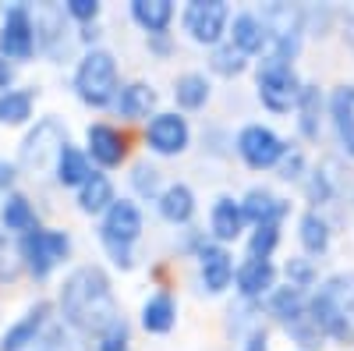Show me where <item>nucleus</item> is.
Returning a JSON list of instances; mask_svg holds the SVG:
<instances>
[{"label":"nucleus","mask_w":354,"mask_h":351,"mask_svg":"<svg viewBox=\"0 0 354 351\" xmlns=\"http://www.w3.org/2000/svg\"><path fill=\"white\" fill-rule=\"evenodd\" d=\"M61 312H64L68 327H75L82 334H96V337H103L113 323H121L110 280H106V273L100 267H78L64 280V287H61Z\"/></svg>","instance_id":"f257e3e1"},{"label":"nucleus","mask_w":354,"mask_h":351,"mask_svg":"<svg viewBox=\"0 0 354 351\" xmlns=\"http://www.w3.org/2000/svg\"><path fill=\"white\" fill-rule=\"evenodd\" d=\"M308 312L326 337H333L337 344H354V273L322 280L308 302Z\"/></svg>","instance_id":"f03ea898"},{"label":"nucleus","mask_w":354,"mask_h":351,"mask_svg":"<svg viewBox=\"0 0 354 351\" xmlns=\"http://www.w3.org/2000/svg\"><path fill=\"white\" fill-rule=\"evenodd\" d=\"M255 85H259V100L273 114L298 110V100H301V89H305L298 82V75H294L290 61H280V57H262Z\"/></svg>","instance_id":"7ed1b4c3"},{"label":"nucleus","mask_w":354,"mask_h":351,"mask_svg":"<svg viewBox=\"0 0 354 351\" xmlns=\"http://www.w3.org/2000/svg\"><path fill=\"white\" fill-rule=\"evenodd\" d=\"M75 89H78V100L88 103V107H106L117 93H121L117 89V64L106 50H88L78 61Z\"/></svg>","instance_id":"20e7f679"},{"label":"nucleus","mask_w":354,"mask_h":351,"mask_svg":"<svg viewBox=\"0 0 354 351\" xmlns=\"http://www.w3.org/2000/svg\"><path fill=\"white\" fill-rule=\"evenodd\" d=\"M64 150H68V128L57 121V117H43V121L25 135L18 160H21L25 170L46 174L50 167H57V160H61Z\"/></svg>","instance_id":"39448f33"},{"label":"nucleus","mask_w":354,"mask_h":351,"mask_svg":"<svg viewBox=\"0 0 354 351\" xmlns=\"http://www.w3.org/2000/svg\"><path fill=\"white\" fill-rule=\"evenodd\" d=\"M71 252V238L64 231H32L21 238V259L32 277H46L57 262L68 259Z\"/></svg>","instance_id":"423d86ee"},{"label":"nucleus","mask_w":354,"mask_h":351,"mask_svg":"<svg viewBox=\"0 0 354 351\" xmlns=\"http://www.w3.org/2000/svg\"><path fill=\"white\" fill-rule=\"evenodd\" d=\"M230 25V8L223 0H195L185 8V33L202 46H220Z\"/></svg>","instance_id":"0eeeda50"},{"label":"nucleus","mask_w":354,"mask_h":351,"mask_svg":"<svg viewBox=\"0 0 354 351\" xmlns=\"http://www.w3.org/2000/svg\"><path fill=\"white\" fill-rule=\"evenodd\" d=\"M238 153H241V160H245L252 170H270V167H277V163L287 156V145H283V138H280L273 128L248 125V128H241V135H238Z\"/></svg>","instance_id":"6e6552de"},{"label":"nucleus","mask_w":354,"mask_h":351,"mask_svg":"<svg viewBox=\"0 0 354 351\" xmlns=\"http://www.w3.org/2000/svg\"><path fill=\"white\" fill-rule=\"evenodd\" d=\"M192 142V128L181 114H153L145 125V145L160 156H181Z\"/></svg>","instance_id":"1a4fd4ad"},{"label":"nucleus","mask_w":354,"mask_h":351,"mask_svg":"<svg viewBox=\"0 0 354 351\" xmlns=\"http://www.w3.org/2000/svg\"><path fill=\"white\" fill-rule=\"evenodd\" d=\"M32 50H36L32 11H28V8L4 11V25H0V53H4L8 61H28Z\"/></svg>","instance_id":"9d476101"},{"label":"nucleus","mask_w":354,"mask_h":351,"mask_svg":"<svg viewBox=\"0 0 354 351\" xmlns=\"http://www.w3.org/2000/svg\"><path fill=\"white\" fill-rule=\"evenodd\" d=\"M103 245H117V249H131L142 234V210L128 199H117L113 206L103 213Z\"/></svg>","instance_id":"9b49d317"},{"label":"nucleus","mask_w":354,"mask_h":351,"mask_svg":"<svg viewBox=\"0 0 354 351\" xmlns=\"http://www.w3.org/2000/svg\"><path fill=\"white\" fill-rule=\"evenodd\" d=\"M198 273H202L205 291H209V295H220V291L230 287V280H234L238 270H234V259L223 245H202L198 249Z\"/></svg>","instance_id":"f8f14e48"},{"label":"nucleus","mask_w":354,"mask_h":351,"mask_svg":"<svg viewBox=\"0 0 354 351\" xmlns=\"http://www.w3.org/2000/svg\"><path fill=\"white\" fill-rule=\"evenodd\" d=\"M234 280H238L241 298H248V302H255L262 295H273V291H277V270H273L270 259L248 255L241 267H238V273H234Z\"/></svg>","instance_id":"ddd939ff"},{"label":"nucleus","mask_w":354,"mask_h":351,"mask_svg":"<svg viewBox=\"0 0 354 351\" xmlns=\"http://www.w3.org/2000/svg\"><path fill=\"white\" fill-rule=\"evenodd\" d=\"M68 8L57 4H43L32 11V28H36V46H43L46 53H57L61 46H68L64 33H68Z\"/></svg>","instance_id":"4468645a"},{"label":"nucleus","mask_w":354,"mask_h":351,"mask_svg":"<svg viewBox=\"0 0 354 351\" xmlns=\"http://www.w3.org/2000/svg\"><path fill=\"white\" fill-rule=\"evenodd\" d=\"M46 316H50V305H46V302L32 305V309H28L18 323L4 334V341H0V351H25L32 341H39V337L46 334Z\"/></svg>","instance_id":"2eb2a0df"},{"label":"nucleus","mask_w":354,"mask_h":351,"mask_svg":"<svg viewBox=\"0 0 354 351\" xmlns=\"http://www.w3.org/2000/svg\"><path fill=\"white\" fill-rule=\"evenodd\" d=\"M85 138H88V156H93L100 167H117L128 153L124 135L117 128H110V125H88Z\"/></svg>","instance_id":"dca6fc26"},{"label":"nucleus","mask_w":354,"mask_h":351,"mask_svg":"<svg viewBox=\"0 0 354 351\" xmlns=\"http://www.w3.org/2000/svg\"><path fill=\"white\" fill-rule=\"evenodd\" d=\"M241 210H245V220H252L255 227H266V224H280V217H287V202L277 199L270 188H252L245 199H241Z\"/></svg>","instance_id":"f3484780"},{"label":"nucleus","mask_w":354,"mask_h":351,"mask_svg":"<svg viewBox=\"0 0 354 351\" xmlns=\"http://www.w3.org/2000/svg\"><path fill=\"white\" fill-rule=\"evenodd\" d=\"M209 227L216 234V242H234V238H241V231H245V210H241V202L238 199H230V195H220L213 202V213H209Z\"/></svg>","instance_id":"a211bd4d"},{"label":"nucleus","mask_w":354,"mask_h":351,"mask_svg":"<svg viewBox=\"0 0 354 351\" xmlns=\"http://www.w3.org/2000/svg\"><path fill=\"white\" fill-rule=\"evenodd\" d=\"M330 117H333V128L344 142V150L354 156V85H340L330 100Z\"/></svg>","instance_id":"6ab92c4d"},{"label":"nucleus","mask_w":354,"mask_h":351,"mask_svg":"<svg viewBox=\"0 0 354 351\" xmlns=\"http://www.w3.org/2000/svg\"><path fill=\"white\" fill-rule=\"evenodd\" d=\"M230 46H238L241 53H262L266 46V28H262V18L245 11V15H234L230 21Z\"/></svg>","instance_id":"aec40b11"},{"label":"nucleus","mask_w":354,"mask_h":351,"mask_svg":"<svg viewBox=\"0 0 354 351\" xmlns=\"http://www.w3.org/2000/svg\"><path fill=\"white\" fill-rule=\"evenodd\" d=\"M156 107V89L145 82H131L124 85L121 93H117V110H121V117H128V121H142V117H149Z\"/></svg>","instance_id":"412c9836"},{"label":"nucleus","mask_w":354,"mask_h":351,"mask_svg":"<svg viewBox=\"0 0 354 351\" xmlns=\"http://www.w3.org/2000/svg\"><path fill=\"white\" fill-rule=\"evenodd\" d=\"M177 323V302L167 295V291H156V295L145 298L142 305V327L149 334H167Z\"/></svg>","instance_id":"4be33fe9"},{"label":"nucleus","mask_w":354,"mask_h":351,"mask_svg":"<svg viewBox=\"0 0 354 351\" xmlns=\"http://www.w3.org/2000/svg\"><path fill=\"white\" fill-rule=\"evenodd\" d=\"M160 217L170 224H188L195 217V195L188 185H170L160 195Z\"/></svg>","instance_id":"5701e85b"},{"label":"nucleus","mask_w":354,"mask_h":351,"mask_svg":"<svg viewBox=\"0 0 354 351\" xmlns=\"http://www.w3.org/2000/svg\"><path fill=\"white\" fill-rule=\"evenodd\" d=\"M0 224H4V231H21V234H32L39 231L36 227V210L28 206V199L11 192L4 202H0Z\"/></svg>","instance_id":"b1692460"},{"label":"nucleus","mask_w":354,"mask_h":351,"mask_svg":"<svg viewBox=\"0 0 354 351\" xmlns=\"http://www.w3.org/2000/svg\"><path fill=\"white\" fill-rule=\"evenodd\" d=\"M53 174H57V181H61L64 188H82V185L96 174V170L88 167V160H85V153H82V150L68 145V150L61 153V160H57Z\"/></svg>","instance_id":"393cba45"},{"label":"nucleus","mask_w":354,"mask_h":351,"mask_svg":"<svg viewBox=\"0 0 354 351\" xmlns=\"http://www.w3.org/2000/svg\"><path fill=\"white\" fill-rule=\"evenodd\" d=\"M113 202H117V199H113V185H110L106 174H93V178L78 188V206H82V213H106Z\"/></svg>","instance_id":"a878e982"},{"label":"nucleus","mask_w":354,"mask_h":351,"mask_svg":"<svg viewBox=\"0 0 354 351\" xmlns=\"http://www.w3.org/2000/svg\"><path fill=\"white\" fill-rule=\"evenodd\" d=\"M270 312L280 319L283 327H290L294 319H301L308 312V302H305V291L301 287H277L273 295H270Z\"/></svg>","instance_id":"bb28decb"},{"label":"nucleus","mask_w":354,"mask_h":351,"mask_svg":"<svg viewBox=\"0 0 354 351\" xmlns=\"http://www.w3.org/2000/svg\"><path fill=\"white\" fill-rule=\"evenodd\" d=\"M131 18L145 28V33L160 36L163 28L170 25V18H174V4H170V0H135V4H131Z\"/></svg>","instance_id":"cd10ccee"},{"label":"nucleus","mask_w":354,"mask_h":351,"mask_svg":"<svg viewBox=\"0 0 354 351\" xmlns=\"http://www.w3.org/2000/svg\"><path fill=\"white\" fill-rule=\"evenodd\" d=\"M174 100H177V107H185V110L205 107V100H209V82H205V75H198V71L181 75L174 82Z\"/></svg>","instance_id":"c85d7f7f"},{"label":"nucleus","mask_w":354,"mask_h":351,"mask_svg":"<svg viewBox=\"0 0 354 351\" xmlns=\"http://www.w3.org/2000/svg\"><path fill=\"white\" fill-rule=\"evenodd\" d=\"M32 89H8L0 93V125H21L32 117Z\"/></svg>","instance_id":"c756f323"},{"label":"nucleus","mask_w":354,"mask_h":351,"mask_svg":"<svg viewBox=\"0 0 354 351\" xmlns=\"http://www.w3.org/2000/svg\"><path fill=\"white\" fill-rule=\"evenodd\" d=\"M298 238H301V245H305L308 255H322V252L330 249V224L322 220L319 213H305V217H301Z\"/></svg>","instance_id":"7c9ffc66"},{"label":"nucleus","mask_w":354,"mask_h":351,"mask_svg":"<svg viewBox=\"0 0 354 351\" xmlns=\"http://www.w3.org/2000/svg\"><path fill=\"white\" fill-rule=\"evenodd\" d=\"M298 128L305 138H315L319 135V89L315 85H305L301 89V100H298Z\"/></svg>","instance_id":"2f4dec72"},{"label":"nucleus","mask_w":354,"mask_h":351,"mask_svg":"<svg viewBox=\"0 0 354 351\" xmlns=\"http://www.w3.org/2000/svg\"><path fill=\"white\" fill-rule=\"evenodd\" d=\"M160 185H163V178H160V170L153 167V163H135L131 167V188L142 195V199H156L160 202Z\"/></svg>","instance_id":"473e14b6"},{"label":"nucleus","mask_w":354,"mask_h":351,"mask_svg":"<svg viewBox=\"0 0 354 351\" xmlns=\"http://www.w3.org/2000/svg\"><path fill=\"white\" fill-rule=\"evenodd\" d=\"M248 68V53H241L238 46H216V53H213V71H220V75H241Z\"/></svg>","instance_id":"72a5a7b5"},{"label":"nucleus","mask_w":354,"mask_h":351,"mask_svg":"<svg viewBox=\"0 0 354 351\" xmlns=\"http://www.w3.org/2000/svg\"><path fill=\"white\" fill-rule=\"evenodd\" d=\"M277 242H280V227H277V224L255 227V234L248 238V255H255V259H270L273 249H277Z\"/></svg>","instance_id":"f704fd0d"},{"label":"nucleus","mask_w":354,"mask_h":351,"mask_svg":"<svg viewBox=\"0 0 354 351\" xmlns=\"http://www.w3.org/2000/svg\"><path fill=\"white\" fill-rule=\"evenodd\" d=\"M21 273V249L11 245L8 234H0V284H8Z\"/></svg>","instance_id":"c9c22d12"},{"label":"nucleus","mask_w":354,"mask_h":351,"mask_svg":"<svg viewBox=\"0 0 354 351\" xmlns=\"http://www.w3.org/2000/svg\"><path fill=\"white\" fill-rule=\"evenodd\" d=\"M287 277H290V287H312L315 280V267H312V259H290L287 262Z\"/></svg>","instance_id":"e433bc0d"},{"label":"nucleus","mask_w":354,"mask_h":351,"mask_svg":"<svg viewBox=\"0 0 354 351\" xmlns=\"http://www.w3.org/2000/svg\"><path fill=\"white\" fill-rule=\"evenodd\" d=\"M100 351H128V327H124V319H121V323H113L100 337Z\"/></svg>","instance_id":"4c0bfd02"},{"label":"nucleus","mask_w":354,"mask_h":351,"mask_svg":"<svg viewBox=\"0 0 354 351\" xmlns=\"http://www.w3.org/2000/svg\"><path fill=\"white\" fill-rule=\"evenodd\" d=\"M330 195H333V185H330V178L326 174H312V181H308V202H315V206H322V202H330Z\"/></svg>","instance_id":"58836bf2"},{"label":"nucleus","mask_w":354,"mask_h":351,"mask_svg":"<svg viewBox=\"0 0 354 351\" xmlns=\"http://www.w3.org/2000/svg\"><path fill=\"white\" fill-rule=\"evenodd\" d=\"M68 15L78 18V21H93V18L100 15V4H96V0H71V4H68Z\"/></svg>","instance_id":"ea45409f"},{"label":"nucleus","mask_w":354,"mask_h":351,"mask_svg":"<svg viewBox=\"0 0 354 351\" xmlns=\"http://www.w3.org/2000/svg\"><path fill=\"white\" fill-rule=\"evenodd\" d=\"M25 351H61V334H57V327H46V334L39 341H32Z\"/></svg>","instance_id":"a19ab883"},{"label":"nucleus","mask_w":354,"mask_h":351,"mask_svg":"<svg viewBox=\"0 0 354 351\" xmlns=\"http://www.w3.org/2000/svg\"><path fill=\"white\" fill-rule=\"evenodd\" d=\"M301 167H305V156L294 150L290 156H283V167H280V178L290 181V178H301Z\"/></svg>","instance_id":"79ce46f5"},{"label":"nucleus","mask_w":354,"mask_h":351,"mask_svg":"<svg viewBox=\"0 0 354 351\" xmlns=\"http://www.w3.org/2000/svg\"><path fill=\"white\" fill-rule=\"evenodd\" d=\"M11 185H15V167H11V163H4V160H0V195H4V199L11 195V192H8Z\"/></svg>","instance_id":"37998d69"},{"label":"nucleus","mask_w":354,"mask_h":351,"mask_svg":"<svg viewBox=\"0 0 354 351\" xmlns=\"http://www.w3.org/2000/svg\"><path fill=\"white\" fill-rule=\"evenodd\" d=\"M245 351H270V344H266V334H262V330H255V334L248 337Z\"/></svg>","instance_id":"c03bdc74"},{"label":"nucleus","mask_w":354,"mask_h":351,"mask_svg":"<svg viewBox=\"0 0 354 351\" xmlns=\"http://www.w3.org/2000/svg\"><path fill=\"white\" fill-rule=\"evenodd\" d=\"M8 85H11V68H8V61H0V89L8 93Z\"/></svg>","instance_id":"a18cd8bd"}]
</instances>
